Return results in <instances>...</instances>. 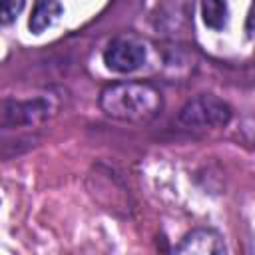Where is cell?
<instances>
[{"label": "cell", "mask_w": 255, "mask_h": 255, "mask_svg": "<svg viewBox=\"0 0 255 255\" xmlns=\"http://www.w3.org/2000/svg\"><path fill=\"white\" fill-rule=\"evenodd\" d=\"M145 48L133 38H116L104 50V64L118 74H129L145 64Z\"/></svg>", "instance_id": "obj_3"}, {"label": "cell", "mask_w": 255, "mask_h": 255, "mask_svg": "<svg viewBox=\"0 0 255 255\" xmlns=\"http://www.w3.org/2000/svg\"><path fill=\"white\" fill-rule=\"evenodd\" d=\"M0 6H2V24H10L22 12L24 0H0Z\"/></svg>", "instance_id": "obj_8"}, {"label": "cell", "mask_w": 255, "mask_h": 255, "mask_svg": "<svg viewBox=\"0 0 255 255\" xmlns=\"http://www.w3.org/2000/svg\"><path fill=\"white\" fill-rule=\"evenodd\" d=\"M231 120V108L217 96L199 94L191 98L177 116V122L187 129H215L227 126Z\"/></svg>", "instance_id": "obj_2"}, {"label": "cell", "mask_w": 255, "mask_h": 255, "mask_svg": "<svg viewBox=\"0 0 255 255\" xmlns=\"http://www.w3.org/2000/svg\"><path fill=\"white\" fill-rule=\"evenodd\" d=\"M175 251L189 255H221L225 253V245L221 235L213 229H193L181 239Z\"/></svg>", "instance_id": "obj_5"}, {"label": "cell", "mask_w": 255, "mask_h": 255, "mask_svg": "<svg viewBox=\"0 0 255 255\" xmlns=\"http://www.w3.org/2000/svg\"><path fill=\"white\" fill-rule=\"evenodd\" d=\"M60 16H62V6L58 0H38L28 20V26L34 34H42L44 30L52 28Z\"/></svg>", "instance_id": "obj_6"}, {"label": "cell", "mask_w": 255, "mask_h": 255, "mask_svg": "<svg viewBox=\"0 0 255 255\" xmlns=\"http://www.w3.org/2000/svg\"><path fill=\"white\" fill-rule=\"evenodd\" d=\"M50 104L42 98L34 100H4L2 102V128L36 126L48 118Z\"/></svg>", "instance_id": "obj_4"}, {"label": "cell", "mask_w": 255, "mask_h": 255, "mask_svg": "<svg viewBox=\"0 0 255 255\" xmlns=\"http://www.w3.org/2000/svg\"><path fill=\"white\" fill-rule=\"evenodd\" d=\"M227 2L225 0H201L203 24L211 30H221L227 24Z\"/></svg>", "instance_id": "obj_7"}, {"label": "cell", "mask_w": 255, "mask_h": 255, "mask_svg": "<svg viewBox=\"0 0 255 255\" xmlns=\"http://www.w3.org/2000/svg\"><path fill=\"white\" fill-rule=\"evenodd\" d=\"M100 108L106 116L120 120V122H131V124H143L153 120L161 108L163 98L161 94L143 82H120L108 86L100 96Z\"/></svg>", "instance_id": "obj_1"}]
</instances>
